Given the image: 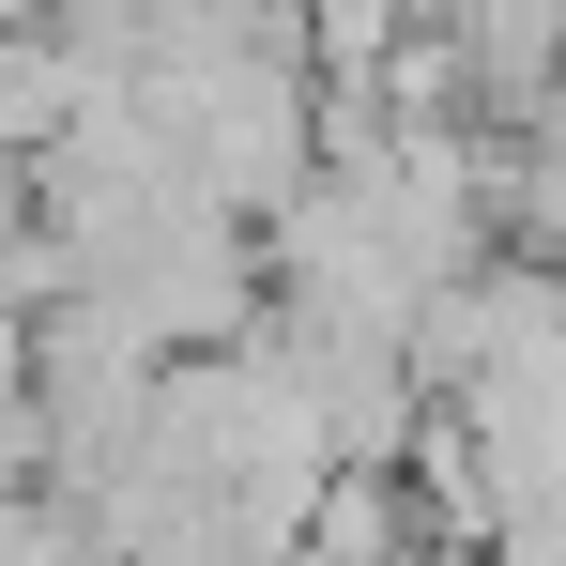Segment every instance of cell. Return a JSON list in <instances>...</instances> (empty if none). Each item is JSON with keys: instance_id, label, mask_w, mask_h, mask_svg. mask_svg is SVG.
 I'll use <instances>...</instances> for the list:
<instances>
[{"instance_id": "obj_1", "label": "cell", "mask_w": 566, "mask_h": 566, "mask_svg": "<svg viewBox=\"0 0 566 566\" xmlns=\"http://www.w3.org/2000/svg\"><path fill=\"white\" fill-rule=\"evenodd\" d=\"M505 261L566 276V93H536L505 123Z\"/></svg>"}]
</instances>
